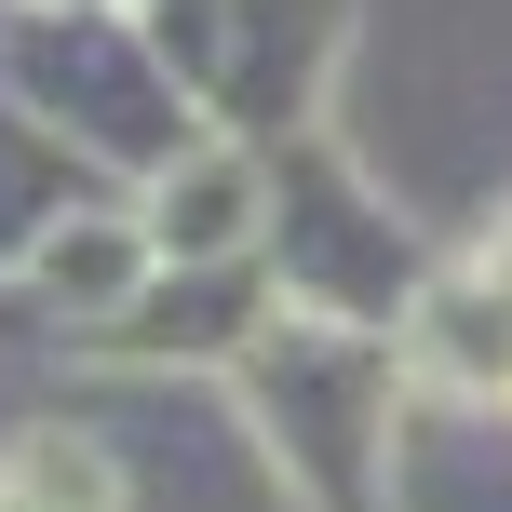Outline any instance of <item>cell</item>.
I'll use <instances>...</instances> for the list:
<instances>
[{"instance_id": "cell-1", "label": "cell", "mask_w": 512, "mask_h": 512, "mask_svg": "<svg viewBox=\"0 0 512 512\" xmlns=\"http://www.w3.org/2000/svg\"><path fill=\"white\" fill-rule=\"evenodd\" d=\"M256 256H270L283 310H324V324H378L391 337L418 310V283H432L445 243L378 189V162L337 122H310V135L270 149V230H256Z\"/></svg>"}]
</instances>
